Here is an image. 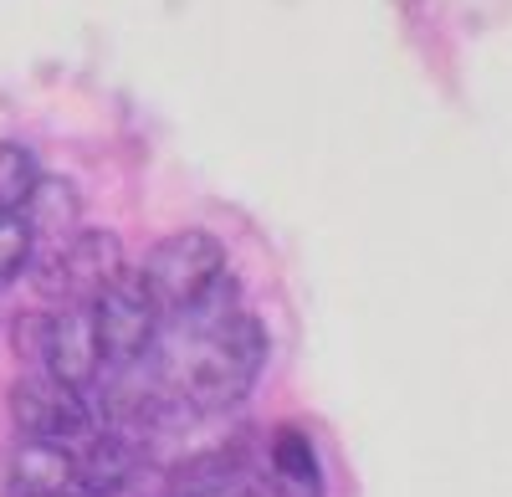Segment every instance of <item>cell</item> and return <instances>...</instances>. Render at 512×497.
Wrapping results in <instances>:
<instances>
[{
	"label": "cell",
	"instance_id": "6",
	"mask_svg": "<svg viewBox=\"0 0 512 497\" xmlns=\"http://www.w3.org/2000/svg\"><path fill=\"white\" fill-rule=\"evenodd\" d=\"M41 369L52 380L93 395V385L103 380V349H98V328H93V308L67 303L62 313H47L41 323Z\"/></svg>",
	"mask_w": 512,
	"mask_h": 497
},
{
	"label": "cell",
	"instance_id": "4",
	"mask_svg": "<svg viewBox=\"0 0 512 497\" xmlns=\"http://www.w3.org/2000/svg\"><path fill=\"white\" fill-rule=\"evenodd\" d=\"M11 416L26 431V441H62V446H72L77 436H93V421H98L93 400L72 385H62V380H52L47 369L16 380Z\"/></svg>",
	"mask_w": 512,
	"mask_h": 497
},
{
	"label": "cell",
	"instance_id": "14",
	"mask_svg": "<svg viewBox=\"0 0 512 497\" xmlns=\"http://www.w3.org/2000/svg\"><path fill=\"white\" fill-rule=\"evenodd\" d=\"M57 497H88V492H77V487H67V492H57Z\"/></svg>",
	"mask_w": 512,
	"mask_h": 497
},
{
	"label": "cell",
	"instance_id": "13",
	"mask_svg": "<svg viewBox=\"0 0 512 497\" xmlns=\"http://www.w3.org/2000/svg\"><path fill=\"white\" fill-rule=\"evenodd\" d=\"M31 252H36L31 226H26L16 211H0V287L16 282V277L31 267Z\"/></svg>",
	"mask_w": 512,
	"mask_h": 497
},
{
	"label": "cell",
	"instance_id": "10",
	"mask_svg": "<svg viewBox=\"0 0 512 497\" xmlns=\"http://www.w3.org/2000/svg\"><path fill=\"white\" fill-rule=\"evenodd\" d=\"M267 482H272L277 497H323L318 451L297 426H282L272 436V446H267Z\"/></svg>",
	"mask_w": 512,
	"mask_h": 497
},
{
	"label": "cell",
	"instance_id": "8",
	"mask_svg": "<svg viewBox=\"0 0 512 497\" xmlns=\"http://www.w3.org/2000/svg\"><path fill=\"white\" fill-rule=\"evenodd\" d=\"M139 441L123 436V431H93L88 446H82L77 457V492L88 497H118L134 487L139 477Z\"/></svg>",
	"mask_w": 512,
	"mask_h": 497
},
{
	"label": "cell",
	"instance_id": "7",
	"mask_svg": "<svg viewBox=\"0 0 512 497\" xmlns=\"http://www.w3.org/2000/svg\"><path fill=\"white\" fill-rule=\"evenodd\" d=\"M164 497H277L267 472H256L241 451H200L175 477Z\"/></svg>",
	"mask_w": 512,
	"mask_h": 497
},
{
	"label": "cell",
	"instance_id": "11",
	"mask_svg": "<svg viewBox=\"0 0 512 497\" xmlns=\"http://www.w3.org/2000/svg\"><path fill=\"white\" fill-rule=\"evenodd\" d=\"M77 216H82V195L72 180H57V175H41V185L21 205V221L31 226V236H67L77 231Z\"/></svg>",
	"mask_w": 512,
	"mask_h": 497
},
{
	"label": "cell",
	"instance_id": "5",
	"mask_svg": "<svg viewBox=\"0 0 512 497\" xmlns=\"http://www.w3.org/2000/svg\"><path fill=\"white\" fill-rule=\"evenodd\" d=\"M113 277H123V241L113 231H72L47 262V293L93 308Z\"/></svg>",
	"mask_w": 512,
	"mask_h": 497
},
{
	"label": "cell",
	"instance_id": "1",
	"mask_svg": "<svg viewBox=\"0 0 512 497\" xmlns=\"http://www.w3.org/2000/svg\"><path fill=\"white\" fill-rule=\"evenodd\" d=\"M175 375V390L190 410L221 416V410L241 405L256 390V375L267 364V328L251 313H231L226 323H216L210 334L195 339H164L154 344Z\"/></svg>",
	"mask_w": 512,
	"mask_h": 497
},
{
	"label": "cell",
	"instance_id": "3",
	"mask_svg": "<svg viewBox=\"0 0 512 497\" xmlns=\"http://www.w3.org/2000/svg\"><path fill=\"white\" fill-rule=\"evenodd\" d=\"M93 328H98L103 364H113V369H128V364H139V359L154 354V344H159V308H154L139 272L113 277L93 298Z\"/></svg>",
	"mask_w": 512,
	"mask_h": 497
},
{
	"label": "cell",
	"instance_id": "9",
	"mask_svg": "<svg viewBox=\"0 0 512 497\" xmlns=\"http://www.w3.org/2000/svg\"><path fill=\"white\" fill-rule=\"evenodd\" d=\"M77 487V457L62 441H26L11 457V492L16 497H57Z\"/></svg>",
	"mask_w": 512,
	"mask_h": 497
},
{
	"label": "cell",
	"instance_id": "12",
	"mask_svg": "<svg viewBox=\"0 0 512 497\" xmlns=\"http://www.w3.org/2000/svg\"><path fill=\"white\" fill-rule=\"evenodd\" d=\"M41 185V164L26 144H0V211H16L31 200V190Z\"/></svg>",
	"mask_w": 512,
	"mask_h": 497
},
{
	"label": "cell",
	"instance_id": "2",
	"mask_svg": "<svg viewBox=\"0 0 512 497\" xmlns=\"http://www.w3.org/2000/svg\"><path fill=\"white\" fill-rule=\"evenodd\" d=\"M139 277H144L149 298L159 308V323H164V318L185 313L190 303H200L226 277V246L210 231H175L149 252Z\"/></svg>",
	"mask_w": 512,
	"mask_h": 497
}]
</instances>
